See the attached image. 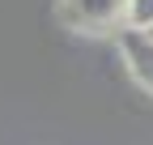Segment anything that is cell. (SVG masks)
Here are the masks:
<instances>
[{
	"instance_id": "3957f363",
	"label": "cell",
	"mask_w": 153,
	"mask_h": 145,
	"mask_svg": "<svg viewBox=\"0 0 153 145\" xmlns=\"http://www.w3.org/2000/svg\"><path fill=\"white\" fill-rule=\"evenodd\" d=\"M128 26H153V0H128Z\"/></svg>"
},
{
	"instance_id": "277c9868",
	"label": "cell",
	"mask_w": 153,
	"mask_h": 145,
	"mask_svg": "<svg viewBox=\"0 0 153 145\" xmlns=\"http://www.w3.org/2000/svg\"><path fill=\"white\" fill-rule=\"evenodd\" d=\"M149 34H153V26H149Z\"/></svg>"
},
{
	"instance_id": "7a4b0ae2",
	"label": "cell",
	"mask_w": 153,
	"mask_h": 145,
	"mask_svg": "<svg viewBox=\"0 0 153 145\" xmlns=\"http://www.w3.org/2000/svg\"><path fill=\"white\" fill-rule=\"evenodd\" d=\"M119 51H123L132 81L153 94V34L145 26H119Z\"/></svg>"
},
{
	"instance_id": "6da1fadb",
	"label": "cell",
	"mask_w": 153,
	"mask_h": 145,
	"mask_svg": "<svg viewBox=\"0 0 153 145\" xmlns=\"http://www.w3.org/2000/svg\"><path fill=\"white\" fill-rule=\"evenodd\" d=\"M60 17L72 30H119L128 26V0H60Z\"/></svg>"
}]
</instances>
